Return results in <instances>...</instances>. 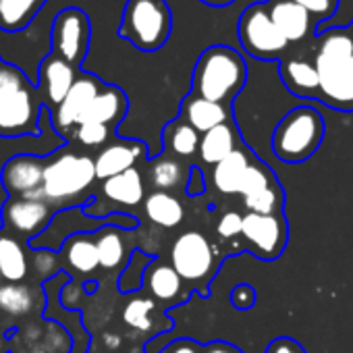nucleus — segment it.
Instances as JSON below:
<instances>
[{"label": "nucleus", "instance_id": "nucleus-11", "mask_svg": "<svg viewBox=\"0 0 353 353\" xmlns=\"http://www.w3.org/2000/svg\"><path fill=\"white\" fill-rule=\"evenodd\" d=\"M243 239L252 252L262 260H274L281 256L287 243V223L281 214H245Z\"/></svg>", "mask_w": 353, "mask_h": 353}, {"label": "nucleus", "instance_id": "nucleus-42", "mask_svg": "<svg viewBox=\"0 0 353 353\" xmlns=\"http://www.w3.org/2000/svg\"><path fill=\"white\" fill-rule=\"evenodd\" d=\"M206 353H241V351L227 343H214V345L206 347Z\"/></svg>", "mask_w": 353, "mask_h": 353}, {"label": "nucleus", "instance_id": "nucleus-28", "mask_svg": "<svg viewBox=\"0 0 353 353\" xmlns=\"http://www.w3.org/2000/svg\"><path fill=\"white\" fill-rule=\"evenodd\" d=\"M36 291L28 285L5 283L0 285V310L11 316H28L36 307Z\"/></svg>", "mask_w": 353, "mask_h": 353}, {"label": "nucleus", "instance_id": "nucleus-13", "mask_svg": "<svg viewBox=\"0 0 353 353\" xmlns=\"http://www.w3.org/2000/svg\"><path fill=\"white\" fill-rule=\"evenodd\" d=\"M52 223L50 204L42 200H26V198H11L3 206V225L23 235L28 241L42 235L48 225Z\"/></svg>", "mask_w": 353, "mask_h": 353}, {"label": "nucleus", "instance_id": "nucleus-9", "mask_svg": "<svg viewBox=\"0 0 353 353\" xmlns=\"http://www.w3.org/2000/svg\"><path fill=\"white\" fill-rule=\"evenodd\" d=\"M44 170L46 162L42 156L15 154L0 168V185L11 196L26 200H42Z\"/></svg>", "mask_w": 353, "mask_h": 353}, {"label": "nucleus", "instance_id": "nucleus-6", "mask_svg": "<svg viewBox=\"0 0 353 353\" xmlns=\"http://www.w3.org/2000/svg\"><path fill=\"white\" fill-rule=\"evenodd\" d=\"M96 179V164L90 156L59 152L50 162H46L42 200L46 204L73 202L83 192H88Z\"/></svg>", "mask_w": 353, "mask_h": 353}, {"label": "nucleus", "instance_id": "nucleus-22", "mask_svg": "<svg viewBox=\"0 0 353 353\" xmlns=\"http://www.w3.org/2000/svg\"><path fill=\"white\" fill-rule=\"evenodd\" d=\"M252 160L245 150H235L231 156H227L223 162H219L212 170L214 185L221 194H239L241 181L250 168Z\"/></svg>", "mask_w": 353, "mask_h": 353}, {"label": "nucleus", "instance_id": "nucleus-10", "mask_svg": "<svg viewBox=\"0 0 353 353\" xmlns=\"http://www.w3.org/2000/svg\"><path fill=\"white\" fill-rule=\"evenodd\" d=\"M170 262H172L170 266L179 272L183 281L198 283L212 272L214 252H212L210 241L202 233L190 231V233H183L172 243Z\"/></svg>", "mask_w": 353, "mask_h": 353}, {"label": "nucleus", "instance_id": "nucleus-30", "mask_svg": "<svg viewBox=\"0 0 353 353\" xmlns=\"http://www.w3.org/2000/svg\"><path fill=\"white\" fill-rule=\"evenodd\" d=\"M102 268H117L125 260V241L114 229H102L96 237Z\"/></svg>", "mask_w": 353, "mask_h": 353}, {"label": "nucleus", "instance_id": "nucleus-19", "mask_svg": "<svg viewBox=\"0 0 353 353\" xmlns=\"http://www.w3.org/2000/svg\"><path fill=\"white\" fill-rule=\"evenodd\" d=\"M127 96L121 88L117 85H104L100 94L94 98L90 108L85 110L81 123H102L112 129V125L121 123L123 117L127 114Z\"/></svg>", "mask_w": 353, "mask_h": 353}, {"label": "nucleus", "instance_id": "nucleus-31", "mask_svg": "<svg viewBox=\"0 0 353 353\" xmlns=\"http://www.w3.org/2000/svg\"><path fill=\"white\" fill-rule=\"evenodd\" d=\"M150 179L158 190H174L183 181V166L172 158H160L150 168Z\"/></svg>", "mask_w": 353, "mask_h": 353}, {"label": "nucleus", "instance_id": "nucleus-8", "mask_svg": "<svg viewBox=\"0 0 353 353\" xmlns=\"http://www.w3.org/2000/svg\"><path fill=\"white\" fill-rule=\"evenodd\" d=\"M90 38H92V23L88 13L81 11L79 7H67L54 17L52 32H50L52 54L61 57L63 61L71 63L77 69L88 57Z\"/></svg>", "mask_w": 353, "mask_h": 353}, {"label": "nucleus", "instance_id": "nucleus-33", "mask_svg": "<svg viewBox=\"0 0 353 353\" xmlns=\"http://www.w3.org/2000/svg\"><path fill=\"white\" fill-rule=\"evenodd\" d=\"M243 200H245L243 204L248 206V210L254 214H281V208H283V194L276 185H270Z\"/></svg>", "mask_w": 353, "mask_h": 353}, {"label": "nucleus", "instance_id": "nucleus-44", "mask_svg": "<svg viewBox=\"0 0 353 353\" xmlns=\"http://www.w3.org/2000/svg\"><path fill=\"white\" fill-rule=\"evenodd\" d=\"M200 3H204V5H208V7H214V9H221V7L233 5L235 0H200Z\"/></svg>", "mask_w": 353, "mask_h": 353}, {"label": "nucleus", "instance_id": "nucleus-34", "mask_svg": "<svg viewBox=\"0 0 353 353\" xmlns=\"http://www.w3.org/2000/svg\"><path fill=\"white\" fill-rule=\"evenodd\" d=\"M274 185V176L272 172L264 166V164H258V162H252L245 176H243V181H241V188H239V194L243 198L252 196V194H258L266 188Z\"/></svg>", "mask_w": 353, "mask_h": 353}, {"label": "nucleus", "instance_id": "nucleus-25", "mask_svg": "<svg viewBox=\"0 0 353 353\" xmlns=\"http://www.w3.org/2000/svg\"><path fill=\"white\" fill-rule=\"evenodd\" d=\"M28 270L23 245L11 235H0V276L7 283H21L28 276Z\"/></svg>", "mask_w": 353, "mask_h": 353}, {"label": "nucleus", "instance_id": "nucleus-24", "mask_svg": "<svg viewBox=\"0 0 353 353\" xmlns=\"http://www.w3.org/2000/svg\"><path fill=\"white\" fill-rule=\"evenodd\" d=\"M63 256L73 270L83 272V274L94 272L100 266L96 239H92L88 235H71L63 243Z\"/></svg>", "mask_w": 353, "mask_h": 353}, {"label": "nucleus", "instance_id": "nucleus-3", "mask_svg": "<svg viewBox=\"0 0 353 353\" xmlns=\"http://www.w3.org/2000/svg\"><path fill=\"white\" fill-rule=\"evenodd\" d=\"M248 81V65L243 57L231 46L206 48L196 67L192 79V94L229 106Z\"/></svg>", "mask_w": 353, "mask_h": 353}, {"label": "nucleus", "instance_id": "nucleus-12", "mask_svg": "<svg viewBox=\"0 0 353 353\" xmlns=\"http://www.w3.org/2000/svg\"><path fill=\"white\" fill-rule=\"evenodd\" d=\"M104 85L106 83H102L96 75L79 71L77 81L73 83L67 98L50 112L54 131L57 133H69L71 129H75L81 123V119H83L85 110L90 108V104L94 102V98L100 94V90Z\"/></svg>", "mask_w": 353, "mask_h": 353}, {"label": "nucleus", "instance_id": "nucleus-37", "mask_svg": "<svg viewBox=\"0 0 353 353\" xmlns=\"http://www.w3.org/2000/svg\"><path fill=\"white\" fill-rule=\"evenodd\" d=\"M216 233L221 235V239H233V237L241 235L243 233V216L239 212L223 214V219L219 221Z\"/></svg>", "mask_w": 353, "mask_h": 353}, {"label": "nucleus", "instance_id": "nucleus-7", "mask_svg": "<svg viewBox=\"0 0 353 353\" xmlns=\"http://www.w3.org/2000/svg\"><path fill=\"white\" fill-rule=\"evenodd\" d=\"M237 36L241 48L258 61H279L289 48L264 3H254L241 13Z\"/></svg>", "mask_w": 353, "mask_h": 353}, {"label": "nucleus", "instance_id": "nucleus-41", "mask_svg": "<svg viewBox=\"0 0 353 353\" xmlns=\"http://www.w3.org/2000/svg\"><path fill=\"white\" fill-rule=\"evenodd\" d=\"M102 343H104V347H106V349L114 351V349H119V347H121V336H119V334H114V332H104V334H102Z\"/></svg>", "mask_w": 353, "mask_h": 353}, {"label": "nucleus", "instance_id": "nucleus-40", "mask_svg": "<svg viewBox=\"0 0 353 353\" xmlns=\"http://www.w3.org/2000/svg\"><path fill=\"white\" fill-rule=\"evenodd\" d=\"M268 353H303V347H299L295 341L289 339H279L270 345Z\"/></svg>", "mask_w": 353, "mask_h": 353}, {"label": "nucleus", "instance_id": "nucleus-5", "mask_svg": "<svg viewBox=\"0 0 353 353\" xmlns=\"http://www.w3.org/2000/svg\"><path fill=\"white\" fill-rule=\"evenodd\" d=\"M322 137V114L312 106H297L279 121L272 133V150L285 162H301L318 150Z\"/></svg>", "mask_w": 353, "mask_h": 353}, {"label": "nucleus", "instance_id": "nucleus-43", "mask_svg": "<svg viewBox=\"0 0 353 353\" xmlns=\"http://www.w3.org/2000/svg\"><path fill=\"white\" fill-rule=\"evenodd\" d=\"M172 353H200L194 343H179L172 347Z\"/></svg>", "mask_w": 353, "mask_h": 353}, {"label": "nucleus", "instance_id": "nucleus-32", "mask_svg": "<svg viewBox=\"0 0 353 353\" xmlns=\"http://www.w3.org/2000/svg\"><path fill=\"white\" fill-rule=\"evenodd\" d=\"M154 301L152 299H145V297H137V299H131L125 310H123V322L135 330H141V332H148L152 330L154 326Z\"/></svg>", "mask_w": 353, "mask_h": 353}, {"label": "nucleus", "instance_id": "nucleus-18", "mask_svg": "<svg viewBox=\"0 0 353 353\" xmlns=\"http://www.w3.org/2000/svg\"><path fill=\"white\" fill-rule=\"evenodd\" d=\"M181 119L185 123H190L198 133L204 135L210 129H214L223 123H229L231 112H229V106H225V104H219V102H212V100L192 94L181 104Z\"/></svg>", "mask_w": 353, "mask_h": 353}, {"label": "nucleus", "instance_id": "nucleus-26", "mask_svg": "<svg viewBox=\"0 0 353 353\" xmlns=\"http://www.w3.org/2000/svg\"><path fill=\"white\" fill-rule=\"evenodd\" d=\"M148 219L164 229H172L183 221V204L166 192H154L145 198Z\"/></svg>", "mask_w": 353, "mask_h": 353}, {"label": "nucleus", "instance_id": "nucleus-36", "mask_svg": "<svg viewBox=\"0 0 353 353\" xmlns=\"http://www.w3.org/2000/svg\"><path fill=\"white\" fill-rule=\"evenodd\" d=\"M293 3H297L301 9H305L312 15L314 23L318 26L336 13L341 0H293Z\"/></svg>", "mask_w": 353, "mask_h": 353}, {"label": "nucleus", "instance_id": "nucleus-2", "mask_svg": "<svg viewBox=\"0 0 353 353\" xmlns=\"http://www.w3.org/2000/svg\"><path fill=\"white\" fill-rule=\"evenodd\" d=\"M42 110L38 85L30 83L19 67L7 65L0 77V137H36L40 133Z\"/></svg>", "mask_w": 353, "mask_h": 353}, {"label": "nucleus", "instance_id": "nucleus-39", "mask_svg": "<svg viewBox=\"0 0 353 353\" xmlns=\"http://www.w3.org/2000/svg\"><path fill=\"white\" fill-rule=\"evenodd\" d=\"M254 291H252V287H248V285H241V287H237L235 291H233V295H231V299H233V305H237V307H250L252 303H254Z\"/></svg>", "mask_w": 353, "mask_h": 353}, {"label": "nucleus", "instance_id": "nucleus-23", "mask_svg": "<svg viewBox=\"0 0 353 353\" xmlns=\"http://www.w3.org/2000/svg\"><path fill=\"white\" fill-rule=\"evenodd\" d=\"M102 192L110 202L135 206L143 200V179L137 168H129L102 183Z\"/></svg>", "mask_w": 353, "mask_h": 353}, {"label": "nucleus", "instance_id": "nucleus-17", "mask_svg": "<svg viewBox=\"0 0 353 353\" xmlns=\"http://www.w3.org/2000/svg\"><path fill=\"white\" fill-rule=\"evenodd\" d=\"M279 73L291 94L299 98H318L320 75L314 59H281Z\"/></svg>", "mask_w": 353, "mask_h": 353}, {"label": "nucleus", "instance_id": "nucleus-16", "mask_svg": "<svg viewBox=\"0 0 353 353\" xmlns=\"http://www.w3.org/2000/svg\"><path fill=\"white\" fill-rule=\"evenodd\" d=\"M145 145L141 141H114L110 145H106L94 160L96 164V176L102 181L110 179V176H117L129 168H133V164L143 156Z\"/></svg>", "mask_w": 353, "mask_h": 353}, {"label": "nucleus", "instance_id": "nucleus-38", "mask_svg": "<svg viewBox=\"0 0 353 353\" xmlns=\"http://www.w3.org/2000/svg\"><path fill=\"white\" fill-rule=\"evenodd\" d=\"M34 268L40 272V276H44V281L50 279V276L57 272V268H59V264H57V254L50 252V250H36Z\"/></svg>", "mask_w": 353, "mask_h": 353}, {"label": "nucleus", "instance_id": "nucleus-45", "mask_svg": "<svg viewBox=\"0 0 353 353\" xmlns=\"http://www.w3.org/2000/svg\"><path fill=\"white\" fill-rule=\"evenodd\" d=\"M5 67H7V63L0 59V77H3V71H5Z\"/></svg>", "mask_w": 353, "mask_h": 353}, {"label": "nucleus", "instance_id": "nucleus-35", "mask_svg": "<svg viewBox=\"0 0 353 353\" xmlns=\"http://www.w3.org/2000/svg\"><path fill=\"white\" fill-rule=\"evenodd\" d=\"M75 139L85 145V148H98L102 143H106V139L110 137V127L102 125V123H79L75 127Z\"/></svg>", "mask_w": 353, "mask_h": 353}, {"label": "nucleus", "instance_id": "nucleus-29", "mask_svg": "<svg viewBox=\"0 0 353 353\" xmlns=\"http://www.w3.org/2000/svg\"><path fill=\"white\" fill-rule=\"evenodd\" d=\"M164 141L176 156H192L200 150V133L183 119L170 123L164 129Z\"/></svg>", "mask_w": 353, "mask_h": 353}, {"label": "nucleus", "instance_id": "nucleus-46", "mask_svg": "<svg viewBox=\"0 0 353 353\" xmlns=\"http://www.w3.org/2000/svg\"><path fill=\"white\" fill-rule=\"evenodd\" d=\"M349 32H351V36H353V23L349 26Z\"/></svg>", "mask_w": 353, "mask_h": 353}, {"label": "nucleus", "instance_id": "nucleus-27", "mask_svg": "<svg viewBox=\"0 0 353 353\" xmlns=\"http://www.w3.org/2000/svg\"><path fill=\"white\" fill-rule=\"evenodd\" d=\"M145 285L148 291L152 293V297L160 299V301H174L181 295L183 289V279L179 276L172 266L168 264H158V266H150L145 272Z\"/></svg>", "mask_w": 353, "mask_h": 353}, {"label": "nucleus", "instance_id": "nucleus-20", "mask_svg": "<svg viewBox=\"0 0 353 353\" xmlns=\"http://www.w3.org/2000/svg\"><path fill=\"white\" fill-rule=\"evenodd\" d=\"M235 150H237V129L229 121V123H223V125L210 129L208 133H204L198 152L206 164L216 166L227 156H231Z\"/></svg>", "mask_w": 353, "mask_h": 353}, {"label": "nucleus", "instance_id": "nucleus-4", "mask_svg": "<svg viewBox=\"0 0 353 353\" xmlns=\"http://www.w3.org/2000/svg\"><path fill=\"white\" fill-rule=\"evenodd\" d=\"M117 34L141 52H156L172 34V11L166 0H127Z\"/></svg>", "mask_w": 353, "mask_h": 353}, {"label": "nucleus", "instance_id": "nucleus-1", "mask_svg": "<svg viewBox=\"0 0 353 353\" xmlns=\"http://www.w3.org/2000/svg\"><path fill=\"white\" fill-rule=\"evenodd\" d=\"M314 63L320 75L318 100L353 112V36L349 28H330L316 38Z\"/></svg>", "mask_w": 353, "mask_h": 353}, {"label": "nucleus", "instance_id": "nucleus-21", "mask_svg": "<svg viewBox=\"0 0 353 353\" xmlns=\"http://www.w3.org/2000/svg\"><path fill=\"white\" fill-rule=\"evenodd\" d=\"M48 0H0V32L17 34L26 30Z\"/></svg>", "mask_w": 353, "mask_h": 353}, {"label": "nucleus", "instance_id": "nucleus-15", "mask_svg": "<svg viewBox=\"0 0 353 353\" xmlns=\"http://www.w3.org/2000/svg\"><path fill=\"white\" fill-rule=\"evenodd\" d=\"M264 5L274 26L279 28V32L285 36L289 44L303 42L307 36H312L316 28L312 15L305 9H301L297 3H293V0H266Z\"/></svg>", "mask_w": 353, "mask_h": 353}, {"label": "nucleus", "instance_id": "nucleus-14", "mask_svg": "<svg viewBox=\"0 0 353 353\" xmlns=\"http://www.w3.org/2000/svg\"><path fill=\"white\" fill-rule=\"evenodd\" d=\"M77 67L50 52L38 69V90L42 94V100H46L48 106L54 110L71 92L73 83L77 81Z\"/></svg>", "mask_w": 353, "mask_h": 353}]
</instances>
